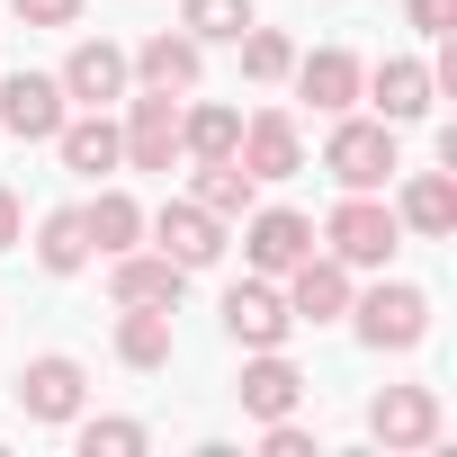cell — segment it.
Instances as JSON below:
<instances>
[{"mask_svg": "<svg viewBox=\"0 0 457 457\" xmlns=\"http://www.w3.org/2000/svg\"><path fill=\"white\" fill-rule=\"evenodd\" d=\"M368 430H377L386 448H430V439H439V395H430V386H386V395L368 403Z\"/></svg>", "mask_w": 457, "mask_h": 457, "instance_id": "obj_9", "label": "cell"}, {"mask_svg": "<svg viewBox=\"0 0 457 457\" xmlns=\"http://www.w3.org/2000/svg\"><path fill=\"white\" fill-rule=\"evenodd\" d=\"M54 153H63V170H81V179H99V170H117V162H126V144H117L108 108H90V117H63V126H54Z\"/></svg>", "mask_w": 457, "mask_h": 457, "instance_id": "obj_16", "label": "cell"}, {"mask_svg": "<svg viewBox=\"0 0 457 457\" xmlns=\"http://www.w3.org/2000/svg\"><path fill=\"white\" fill-rule=\"evenodd\" d=\"M421 332H430V296H421V287L386 278L377 296H359V341H368V350H412Z\"/></svg>", "mask_w": 457, "mask_h": 457, "instance_id": "obj_3", "label": "cell"}, {"mask_svg": "<svg viewBox=\"0 0 457 457\" xmlns=\"http://www.w3.org/2000/svg\"><path fill=\"white\" fill-rule=\"evenodd\" d=\"M54 81H63V99L108 108V99H126V54H117L108 37H90V46H72V63H63Z\"/></svg>", "mask_w": 457, "mask_h": 457, "instance_id": "obj_15", "label": "cell"}, {"mask_svg": "<svg viewBox=\"0 0 457 457\" xmlns=\"http://www.w3.org/2000/svg\"><path fill=\"white\" fill-rule=\"evenodd\" d=\"M448 19H457V0H412V28L421 37H448Z\"/></svg>", "mask_w": 457, "mask_h": 457, "instance_id": "obj_31", "label": "cell"}, {"mask_svg": "<svg viewBox=\"0 0 457 457\" xmlns=\"http://www.w3.org/2000/svg\"><path fill=\"white\" fill-rule=\"evenodd\" d=\"M252 28V0H188L179 10V37H197V46H234Z\"/></svg>", "mask_w": 457, "mask_h": 457, "instance_id": "obj_26", "label": "cell"}, {"mask_svg": "<svg viewBox=\"0 0 457 457\" xmlns=\"http://www.w3.org/2000/svg\"><path fill=\"white\" fill-rule=\"evenodd\" d=\"M117 144H126L135 170H170V162H179V99H170V90H144V99L126 108Z\"/></svg>", "mask_w": 457, "mask_h": 457, "instance_id": "obj_5", "label": "cell"}, {"mask_svg": "<svg viewBox=\"0 0 457 457\" xmlns=\"http://www.w3.org/2000/svg\"><path fill=\"white\" fill-rule=\"evenodd\" d=\"M287 323H296V314H287V296H278L270 278H243L234 296H224V332H234L243 350H278Z\"/></svg>", "mask_w": 457, "mask_h": 457, "instance_id": "obj_12", "label": "cell"}, {"mask_svg": "<svg viewBox=\"0 0 457 457\" xmlns=\"http://www.w3.org/2000/svg\"><path fill=\"white\" fill-rule=\"evenodd\" d=\"M296 72V90L323 108V117H341L350 99H359V54H341V46H323V54H305V63H287Z\"/></svg>", "mask_w": 457, "mask_h": 457, "instance_id": "obj_19", "label": "cell"}, {"mask_svg": "<svg viewBox=\"0 0 457 457\" xmlns=\"http://www.w3.org/2000/svg\"><path fill=\"white\" fill-rule=\"evenodd\" d=\"M81 224H90V252H108V261L144 243V206H135L126 188H99V197L81 206Z\"/></svg>", "mask_w": 457, "mask_h": 457, "instance_id": "obj_20", "label": "cell"}, {"mask_svg": "<svg viewBox=\"0 0 457 457\" xmlns=\"http://www.w3.org/2000/svg\"><path fill=\"white\" fill-rule=\"evenodd\" d=\"M10 10H19L28 28H72V19H81V0H10Z\"/></svg>", "mask_w": 457, "mask_h": 457, "instance_id": "obj_29", "label": "cell"}, {"mask_svg": "<svg viewBox=\"0 0 457 457\" xmlns=\"http://www.w3.org/2000/svg\"><path fill=\"white\" fill-rule=\"evenodd\" d=\"M117 359H126V368H170V305H126Z\"/></svg>", "mask_w": 457, "mask_h": 457, "instance_id": "obj_23", "label": "cell"}, {"mask_svg": "<svg viewBox=\"0 0 457 457\" xmlns=\"http://www.w3.org/2000/svg\"><path fill=\"white\" fill-rule=\"evenodd\" d=\"M179 287H188V270L170 252H117V270H108L117 305H179Z\"/></svg>", "mask_w": 457, "mask_h": 457, "instance_id": "obj_14", "label": "cell"}, {"mask_svg": "<svg viewBox=\"0 0 457 457\" xmlns=\"http://www.w3.org/2000/svg\"><path fill=\"white\" fill-rule=\"evenodd\" d=\"M270 457H314V439H305V430L278 412V421H270Z\"/></svg>", "mask_w": 457, "mask_h": 457, "instance_id": "obj_30", "label": "cell"}, {"mask_svg": "<svg viewBox=\"0 0 457 457\" xmlns=\"http://www.w3.org/2000/svg\"><path fill=\"white\" fill-rule=\"evenodd\" d=\"M323 170H332L341 188H386V179L403 170V162H395V126H386V117H377V126H368V117H341L332 144H323Z\"/></svg>", "mask_w": 457, "mask_h": 457, "instance_id": "obj_2", "label": "cell"}, {"mask_svg": "<svg viewBox=\"0 0 457 457\" xmlns=\"http://www.w3.org/2000/svg\"><path fill=\"white\" fill-rule=\"evenodd\" d=\"M37 261H46L54 278H72V270L90 261V224H81V206H54V215L37 224Z\"/></svg>", "mask_w": 457, "mask_h": 457, "instance_id": "obj_25", "label": "cell"}, {"mask_svg": "<svg viewBox=\"0 0 457 457\" xmlns=\"http://www.w3.org/2000/svg\"><path fill=\"white\" fill-rule=\"evenodd\" d=\"M234 162H243L252 179H296V170H305L296 117H278V108H270V117H252V126H243V144H234Z\"/></svg>", "mask_w": 457, "mask_h": 457, "instance_id": "obj_13", "label": "cell"}, {"mask_svg": "<svg viewBox=\"0 0 457 457\" xmlns=\"http://www.w3.org/2000/svg\"><path fill=\"white\" fill-rule=\"evenodd\" d=\"M359 90L377 99V117H386V126H412V117H430V90H439V72H430V63H412V54H395V63L359 72Z\"/></svg>", "mask_w": 457, "mask_h": 457, "instance_id": "obj_7", "label": "cell"}, {"mask_svg": "<svg viewBox=\"0 0 457 457\" xmlns=\"http://www.w3.org/2000/svg\"><path fill=\"white\" fill-rule=\"evenodd\" d=\"M305 403V377L278 359V350H252V368H243V412L252 421H278V412H296Z\"/></svg>", "mask_w": 457, "mask_h": 457, "instance_id": "obj_17", "label": "cell"}, {"mask_svg": "<svg viewBox=\"0 0 457 457\" xmlns=\"http://www.w3.org/2000/svg\"><path fill=\"white\" fill-rule=\"evenodd\" d=\"M81 457H144V421H81Z\"/></svg>", "mask_w": 457, "mask_h": 457, "instance_id": "obj_28", "label": "cell"}, {"mask_svg": "<svg viewBox=\"0 0 457 457\" xmlns=\"http://www.w3.org/2000/svg\"><path fill=\"white\" fill-rule=\"evenodd\" d=\"M126 72H135L144 90H197V37H153Z\"/></svg>", "mask_w": 457, "mask_h": 457, "instance_id": "obj_22", "label": "cell"}, {"mask_svg": "<svg viewBox=\"0 0 457 457\" xmlns=\"http://www.w3.org/2000/svg\"><path fill=\"white\" fill-rule=\"evenodd\" d=\"M252 197H261V179H252L234 153H224V162H197V206H206V215L234 224V215H252Z\"/></svg>", "mask_w": 457, "mask_h": 457, "instance_id": "obj_24", "label": "cell"}, {"mask_svg": "<svg viewBox=\"0 0 457 457\" xmlns=\"http://www.w3.org/2000/svg\"><path fill=\"white\" fill-rule=\"evenodd\" d=\"M234 46H243V72H252V81H287V63H296V46H287L278 28H261V19H252Z\"/></svg>", "mask_w": 457, "mask_h": 457, "instance_id": "obj_27", "label": "cell"}, {"mask_svg": "<svg viewBox=\"0 0 457 457\" xmlns=\"http://www.w3.org/2000/svg\"><path fill=\"white\" fill-rule=\"evenodd\" d=\"M0 252H19V197L0 188Z\"/></svg>", "mask_w": 457, "mask_h": 457, "instance_id": "obj_32", "label": "cell"}, {"mask_svg": "<svg viewBox=\"0 0 457 457\" xmlns=\"http://www.w3.org/2000/svg\"><path fill=\"white\" fill-rule=\"evenodd\" d=\"M153 243H162L179 270H206V261L224 252V215H206L197 197H170V206L153 215Z\"/></svg>", "mask_w": 457, "mask_h": 457, "instance_id": "obj_10", "label": "cell"}, {"mask_svg": "<svg viewBox=\"0 0 457 457\" xmlns=\"http://www.w3.org/2000/svg\"><path fill=\"white\" fill-rule=\"evenodd\" d=\"M63 81L54 72H10L0 81V126H10L19 144H54V126H63Z\"/></svg>", "mask_w": 457, "mask_h": 457, "instance_id": "obj_4", "label": "cell"}, {"mask_svg": "<svg viewBox=\"0 0 457 457\" xmlns=\"http://www.w3.org/2000/svg\"><path fill=\"white\" fill-rule=\"evenodd\" d=\"M243 144V117L224 108V99H197V108H179V153L188 162H224Z\"/></svg>", "mask_w": 457, "mask_h": 457, "instance_id": "obj_21", "label": "cell"}, {"mask_svg": "<svg viewBox=\"0 0 457 457\" xmlns=\"http://www.w3.org/2000/svg\"><path fill=\"white\" fill-rule=\"evenodd\" d=\"M395 224H412V234H457V179L448 170H412L403 179V206H395Z\"/></svg>", "mask_w": 457, "mask_h": 457, "instance_id": "obj_18", "label": "cell"}, {"mask_svg": "<svg viewBox=\"0 0 457 457\" xmlns=\"http://www.w3.org/2000/svg\"><path fill=\"white\" fill-rule=\"evenodd\" d=\"M323 243H332L341 270H386L395 243H403V224H395V206H377V188H350L332 206V224H323Z\"/></svg>", "mask_w": 457, "mask_h": 457, "instance_id": "obj_1", "label": "cell"}, {"mask_svg": "<svg viewBox=\"0 0 457 457\" xmlns=\"http://www.w3.org/2000/svg\"><path fill=\"white\" fill-rule=\"evenodd\" d=\"M243 252H252L261 278H287V270L314 252V224H305L296 206H261V215H252V234H243Z\"/></svg>", "mask_w": 457, "mask_h": 457, "instance_id": "obj_11", "label": "cell"}, {"mask_svg": "<svg viewBox=\"0 0 457 457\" xmlns=\"http://www.w3.org/2000/svg\"><path fill=\"white\" fill-rule=\"evenodd\" d=\"M287 314H296V323H341V314H350V270H341L332 252H305V261L287 270Z\"/></svg>", "mask_w": 457, "mask_h": 457, "instance_id": "obj_8", "label": "cell"}, {"mask_svg": "<svg viewBox=\"0 0 457 457\" xmlns=\"http://www.w3.org/2000/svg\"><path fill=\"white\" fill-rule=\"evenodd\" d=\"M81 395H90L81 359H28L19 368V412L28 421H81Z\"/></svg>", "mask_w": 457, "mask_h": 457, "instance_id": "obj_6", "label": "cell"}]
</instances>
